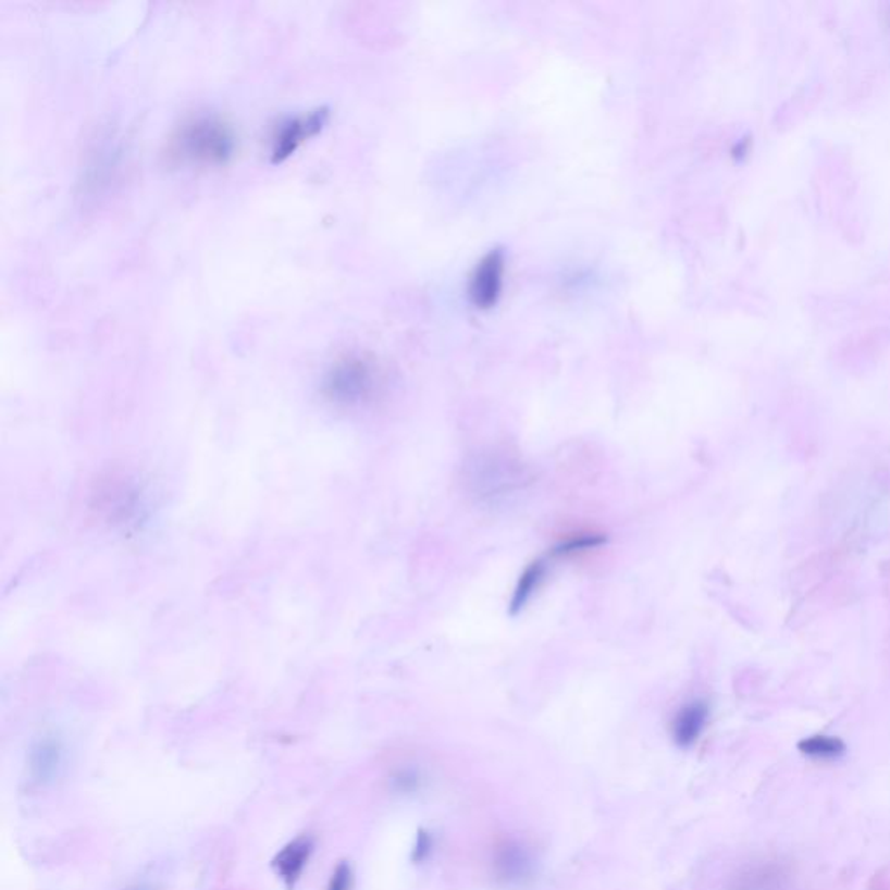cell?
I'll use <instances>...</instances> for the list:
<instances>
[{
    "label": "cell",
    "mask_w": 890,
    "mask_h": 890,
    "mask_svg": "<svg viewBox=\"0 0 890 890\" xmlns=\"http://www.w3.org/2000/svg\"><path fill=\"white\" fill-rule=\"evenodd\" d=\"M234 150V133L217 118L194 119L176 139V153L197 164H223Z\"/></svg>",
    "instance_id": "6da1fadb"
},
{
    "label": "cell",
    "mask_w": 890,
    "mask_h": 890,
    "mask_svg": "<svg viewBox=\"0 0 890 890\" xmlns=\"http://www.w3.org/2000/svg\"><path fill=\"white\" fill-rule=\"evenodd\" d=\"M489 865L496 883L506 889H523L534 882L540 861L528 842L510 837L494 845Z\"/></svg>",
    "instance_id": "7a4b0ae2"
},
{
    "label": "cell",
    "mask_w": 890,
    "mask_h": 890,
    "mask_svg": "<svg viewBox=\"0 0 890 890\" xmlns=\"http://www.w3.org/2000/svg\"><path fill=\"white\" fill-rule=\"evenodd\" d=\"M329 113L324 109H317L313 112L299 113L296 118L287 119L279 126L277 133L273 136L272 160L282 162L289 159L295 151H298L308 139L320 135L327 124Z\"/></svg>",
    "instance_id": "3957f363"
},
{
    "label": "cell",
    "mask_w": 890,
    "mask_h": 890,
    "mask_svg": "<svg viewBox=\"0 0 890 890\" xmlns=\"http://www.w3.org/2000/svg\"><path fill=\"white\" fill-rule=\"evenodd\" d=\"M374 374L368 363L348 359L337 363L329 376V392L343 400H359L371 392Z\"/></svg>",
    "instance_id": "277c9868"
},
{
    "label": "cell",
    "mask_w": 890,
    "mask_h": 890,
    "mask_svg": "<svg viewBox=\"0 0 890 890\" xmlns=\"http://www.w3.org/2000/svg\"><path fill=\"white\" fill-rule=\"evenodd\" d=\"M503 273H505V252L502 249L489 252L477 267L471 279V301L479 308H491L502 295Z\"/></svg>",
    "instance_id": "5b68a950"
},
{
    "label": "cell",
    "mask_w": 890,
    "mask_h": 890,
    "mask_svg": "<svg viewBox=\"0 0 890 890\" xmlns=\"http://www.w3.org/2000/svg\"><path fill=\"white\" fill-rule=\"evenodd\" d=\"M65 764V752L60 741L54 738H44L35 743L28 761L30 779L39 787H48L60 778L61 769Z\"/></svg>",
    "instance_id": "8992f818"
},
{
    "label": "cell",
    "mask_w": 890,
    "mask_h": 890,
    "mask_svg": "<svg viewBox=\"0 0 890 890\" xmlns=\"http://www.w3.org/2000/svg\"><path fill=\"white\" fill-rule=\"evenodd\" d=\"M709 720V706L706 701H691L679 709L671 724V736L677 746L691 747L700 741Z\"/></svg>",
    "instance_id": "52a82bcc"
},
{
    "label": "cell",
    "mask_w": 890,
    "mask_h": 890,
    "mask_svg": "<svg viewBox=\"0 0 890 890\" xmlns=\"http://www.w3.org/2000/svg\"><path fill=\"white\" fill-rule=\"evenodd\" d=\"M311 851H313L311 840L301 837V839L287 843L286 848L282 849L273 860V869H275V874L279 875L282 882L286 883L287 889H293L301 878L302 869L307 868Z\"/></svg>",
    "instance_id": "ba28073f"
},
{
    "label": "cell",
    "mask_w": 890,
    "mask_h": 890,
    "mask_svg": "<svg viewBox=\"0 0 890 890\" xmlns=\"http://www.w3.org/2000/svg\"><path fill=\"white\" fill-rule=\"evenodd\" d=\"M787 875L781 866L772 863L746 866L740 869L729 882L727 890H782Z\"/></svg>",
    "instance_id": "9c48e42d"
},
{
    "label": "cell",
    "mask_w": 890,
    "mask_h": 890,
    "mask_svg": "<svg viewBox=\"0 0 890 890\" xmlns=\"http://www.w3.org/2000/svg\"><path fill=\"white\" fill-rule=\"evenodd\" d=\"M546 572H548V558H536L534 563L526 567V571L520 574L517 586L514 590V596L510 602V613L517 614L528 605L532 595L540 590L541 583L545 581Z\"/></svg>",
    "instance_id": "30bf717a"
},
{
    "label": "cell",
    "mask_w": 890,
    "mask_h": 890,
    "mask_svg": "<svg viewBox=\"0 0 890 890\" xmlns=\"http://www.w3.org/2000/svg\"><path fill=\"white\" fill-rule=\"evenodd\" d=\"M796 750L811 761L833 762L845 756L848 744L837 736L813 734L800 740Z\"/></svg>",
    "instance_id": "8fae6325"
},
{
    "label": "cell",
    "mask_w": 890,
    "mask_h": 890,
    "mask_svg": "<svg viewBox=\"0 0 890 890\" xmlns=\"http://www.w3.org/2000/svg\"><path fill=\"white\" fill-rule=\"evenodd\" d=\"M607 537L604 534H596V532H580V534H572L566 540L560 541L554 549L549 552V558L571 557V555L584 554L590 549L601 548L605 545Z\"/></svg>",
    "instance_id": "7c38bea8"
},
{
    "label": "cell",
    "mask_w": 890,
    "mask_h": 890,
    "mask_svg": "<svg viewBox=\"0 0 890 890\" xmlns=\"http://www.w3.org/2000/svg\"><path fill=\"white\" fill-rule=\"evenodd\" d=\"M390 781H392L394 791L403 793V795H411V793L420 791L421 787H423V776H421L420 770L411 769V767L397 770Z\"/></svg>",
    "instance_id": "4fadbf2b"
},
{
    "label": "cell",
    "mask_w": 890,
    "mask_h": 890,
    "mask_svg": "<svg viewBox=\"0 0 890 890\" xmlns=\"http://www.w3.org/2000/svg\"><path fill=\"white\" fill-rule=\"evenodd\" d=\"M354 887V872L348 863H339L331 875L327 890H351Z\"/></svg>",
    "instance_id": "5bb4252c"
},
{
    "label": "cell",
    "mask_w": 890,
    "mask_h": 890,
    "mask_svg": "<svg viewBox=\"0 0 890 890\" xmlns=\"http://www.w3.org/2000/svg\"><path fill=\"white\" fill-rule=\"evenodd\" d=\"M433 849H435V839L432 833L427 830H421L416 839L415 849H412V860L416 863H423L432 856Z\"/></svg>",
    "instance_id": "9a60e30c"
},
{
    "label": "cell",
    "mask_w": 890,
    "mask_h": 890,
    "mask_svg": "<svg viewBox=\"0 0 890 890\" xmlns=\"http://www.w3.org/2000/svg\"><path fill=\"white\" fill-rule=\"evenodd\" d=\"M122 890H159V887H157L156 883L138 882L133 883V886H127L126 889Z\"/></svg>",
    "instance_id": "2e32d148"
}]
</instances>
